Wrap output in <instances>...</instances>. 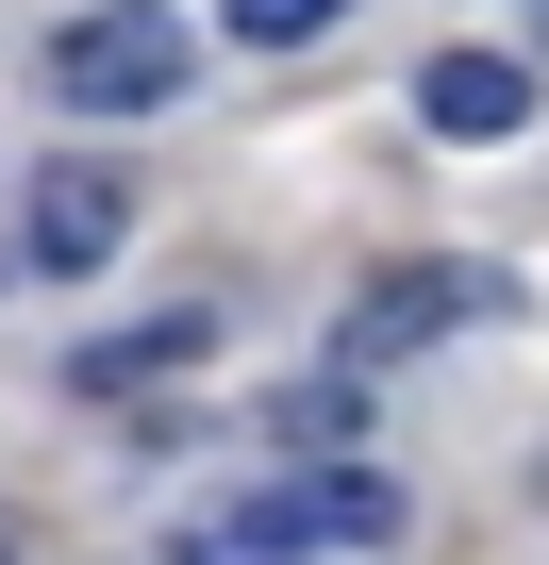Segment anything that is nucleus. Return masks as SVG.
<instances>
[{"mask_svg": "<svg viewBox=\"0 0 549 565\" xmlns=\"http://www.w3.org/2000/svg\"><path fill=\"white\" fill-rule=\"evenodd\" d=\"M200 333H217V317H150V333H101V350H84V399H117V383H167V366H200Z\"/></svg>", "mask_w": 549, "mask_h": 565, "instance_id": "nucleus-6", "label": "nucleus"}, {"mask_svg": "<svg viewBox=\"0 0 549 565\" xmlns=\"http://www.w3.org/2000/svg\"><path fill=\"white\" fill-rule=\"evenodd\" d=\"M416 117L483 150V134H516V117H532V67H516V51H433V67H416Z\"/></svg>", "mask_w": 549, "mask_h": 565, "instance_id": "nucleus-4", "label": "nucleus"}, {"mask_svg": "<svg viewBox=\"0 0 549 565\" xmlns=\"http://www.w3.org/2000/svg\"><path fill=\"white\" fill-rule=\"evenodd\" d=\"M117 233H134V183H117V167H34V200H18V249H34V282H84V266H117Z\"/></svg>", "mask_w": 549, "mask_h": 565, "instance_id": "nucleus-3", "label": "nucleus"}, {"mask_svg": "<svg viewBox=\"0 0 549 565\" xmlns=\"http://www.w3.org/2000/svg\"><path fill=\"white\" fill-rule=\"evenodd\" d=\"M51 100H84V117L183 100V18H150V0H101V18H67V34H51Z\"/></svg>", "mask_w": 549, "mask_h": 565, "instance_id": "nucleus-2", "label": "nucleus"}, {"mask_svg": "<svg viewBox=\"0 0 549 565\" xmlns=\"http://www.w3.org/2000/svg\"><path fill=\"white\" fill-rule=\"evenodd\" d=\"M400 532V482H367V466H284V482H250L200 548L217 565H334V548H383Z\"/></svg>", "mask_w": 549, "mask_h": 565, "instance_id": "nucleus-1", "label": "nucleus"}, {"mask_svg": "<svg viewBox=\"0 0 549 565\" xmlns=\"http://www.w3.org/2000/svg\"><path fill=\"white\" fill-rule=\"evenodd\" d=\"M466 317H483V282H466V266H400L383 300L350 317V350L383 366V350H433V333H466Z\"/></svg>", "mask_w": 549, "mask_h": 565, "instance_id": "nucleus-5", "label": "nucleus"}, {"mask_svg": "<svg viewBox=\"0 0 549 565\" xmlns=\"http://www.w3.org/2000/svg\"><path fill=\"white\" fill-rule=\"evenodd\" d=\"M217 18H233V34H250V51H317V34H334V18H350V0H217Z\"/></svg>", "mask_w": 549, "mask_h": 565, "instance_id": "nucleus-7", "label": "nucleus"}]
</instances>
